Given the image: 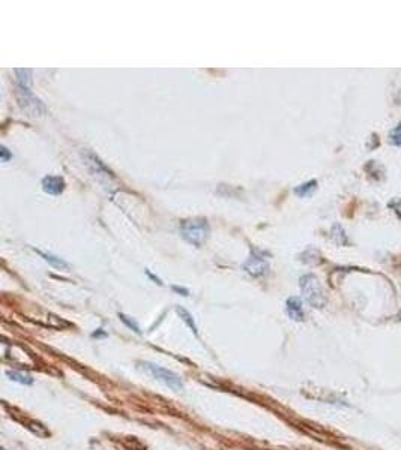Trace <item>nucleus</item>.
<instances>
[{"label": "nucleus", "instance_id": "f257e3e1", "mask_svg": "<svg viewBox=\"0 0 401 450\" xmlns=\"http://www.w3.org/2000/svg\"><path fill=\"white\" fill-rule=\"evenodd\" d=\"M181 233H182V237L188 243H191L194 246H201L209 236V224L203 218L190 219L182 224Z\"/></svg>", "mask_w": 401, "mask_h": 450}, {"label": "nucleus", "instance_id": "f03ea898", "mask_svg": "<svg viewBox=\"0 0 401 450\" xmlns=\"http://www.w3.org/2000/svg\"><path fill=\"white\" fill-rule=\"evenodd\" d=\"M299 287L305 300L313 308H323L326 305V297L320 281L314 275H305L299 279Z\"/></svg>", "mask_w": 401, "mask_h": 450}, {"label": "nucleus", "instance_id": "7ed1b4c3", "mask_svg": "<svg viewBox=\"0 0 401 450\" xmlns=\"http://www.w3.org/2000/svg\"><path fill=\"white\" fill-rule=\"evenodd\" d=\"M142 365H143V369L150 377H153L155 380L161 381L167 387H170L173 390H182L184 389V381H182V378L177 375L176 372H173L170 369H165V368H162V366H159L156 363H150V362H145Z\"/></svg>", "mask_w": 401, "mask_h": 450}, {"label": "nucleus", "instance_id": "20e7f679", "mask_svg": "<svg viewBox=\"0 0 401 450\" xmlns=\"http://www.w3.org/2000/svg\"><path fill=\"white\" fill-rule=\"evenodd\" d=\"M17 99H18V104L23 108V111H26L27 116H30V117L42 116L44 113H46V107L42 105V102L38 98L33 96V93L30 92V89H27V87L18 86Z\"/></svg>", "mask_w": 401, "mask_h": 450}, {"label": "nucleus", "instance_id": "39448f33", "mask_svg": "<svg viewBox=\"0 0 401 450\" xmlns=\"http://www.w3.org/2000/svg\"><path fill=\"white\" fill-rule=\"evenodd\" d=\"M244 267H245V270H247V272H248L251 276H255V278L266 275V273H267V270H269V264H267V261H266L263 257L255 255V254L251 255V257L247 260V263L244 264Z\"/></svg>", "mask_w": 401, "mask_h": 450}, {"label": "nucleus", "instance_id": "423d86ee", "mask_svg": "<svg viewBox=\"0 0 401 450\" xmlns=\"http://www.w3.org/2000/svg\"><path fill=\"white\" fill-rule=\"evenodd\" d=\"M42 189L47 194L59 195L65 189V180L59 176H47L42 179Z\"/></svg>", "mask_w": 401, "mask_h": 450}, {"label": "nucleus", "instance_id": "0eeeda50", "mask_svg": "<svg viewBox=\"0 0 401 450\" xmlns=\"http://www.w3.org/2000/svg\"><path fill=\"white\" fill-rule=\"evenodd\" d=\"M286 312L289 314V317L295 321H302L303 320V308H302V300L299 297H289L286 302Z\"/></svg>", "mask_w": 401, "mask_h": 450}, {"label": "nucleus", "instance_id": "6e6552de", "mask_svg": "<svg viewBox=\"0 0 401 450\" xmlns=\"http://www.w3.org/2000/svg\"><path fill=\"white\" fill-rule=\"evenodd\" d=\"M6 375L9 377V380H12L15 383L24 384V386L33 384V378L29 374H26V372H21V371H8Z\"/></svg>", "mask_w": 401, "mask_h": 450}, {"label": "nucleus", "instance_id": "1a4fd4ad", "mask_svg": "<svg viewBox=\"0 0 401 450\" xmlns=\"http://www.w3.org/2000/svg\"><path fill=\"white\" fill-rule=\"evenodd\" d=\"M317 186V180H309V182L303 183V185H299L295 188V194L299 195V197H306L313 192Z\"/></svg>", "mask_w": 401, "mask_h": 450}, {"label": "nucleus", "instance_id": "9d476101", "mask_svg": "<svg viewBox=\"0 0 401 450\" xmlns=\"http://www.w3.org/2000/svg\"><path fill=\"white\" fill-rule=\"evenodd\" d=\"M17 80H18V86L21 87H30V69H14Z\"/></svg>", "mask_w": 401, "mask_h": 450}, {"label": "nucleus", "instance_id": "9b49d317", "mask_svg": "<svg viewBox=\"0 0 401 450\" xmlns=\"http://www.w3.org/2000/svg\"><path fill=\"white\" fill-rule=\"evenodd\" d=\"M177 312H179V315H181V318L184 320V323H187V326H188L194 333H197V327H196V323H194V320H193V317H191V314H190L188 311H185L184 308H179V306H177Z\"/></svg>", "mask_w": 401, "mask_h": 450}, {"label": "nucleus", "instance_id": "f8f14e48", "mask_svg": "<svg viewBox=\"0 0 401 450\" xmlns=\"http://www.w3.org/2000/svg\"><path fill=\"white\" fill-rule=\"evenodd\" d=\"M389 143L395 147H401V123H398L389 134Z\"/></svg>", "mask_w": 401, "mask_h": 450}, {"label": "nucleus", "instance_id": "ddd939ff", "mask_svg": "<svg viewBox=\"0 0 401 450\" xmlns=\"http://www.w3.org/2000/svg\"><path fill=\"white\" fill-rule=\"evenodd\" d=\"M119 318H120V320H122V321H123V323H125V324H126V326H128L129 329H131V330H134V332H136V333H142V332H140V327H139V324H137L136 321H134V320H131L129 317H126V315H125V314H119Z\"/></svg>", "mask_w": 401, "mask_h": 450}, {"label": "nucleus", "instance_id": "4468645a", "mask_svg": "<svg viewBox=\"0 0 401 450\" xmlns=\"http://www.w3.org/2000/svg\"><path fill=\"white\" fill-rule=\"evenodd\" d=\"M41 255L46 258L49 263H51L53 266H56V267H68V264L65 263V261H62L60 258H56V257H53V255H46V254H42L41 252Z\"/></svg>", "mask_w": 401, "mask_h": 450}, {"label": "nucleus", "instance_id": "2eb2a0df", "mask_svg": "<svg viewBox=\"0 0 401 450\" xmlns=\"http://www.w3.org/2000/svg\"><path fill=\"white\" fill-rule=\"evenodd\" d=\"M0 153H2V161H3V162H6L9 158H12V155H9V153H8V149H6L5 146L2 147V150H0Z\"/></svg>", "mask_w": 401, "mask_h": 450}, {"label": "nucleus", "instance_id": "dca6fc26", "mask_svg": "<svg viewBox=\"0 0 401 450\" xmlns=\"http://www.w3.org/2000/svg\"><path fill=\"white\" fill-rule=\"evenodd\" d=\"M3 450H5V449H3Z\"/></svg>", "mask_w": 401, "mask_h": 450}]
</instances>
